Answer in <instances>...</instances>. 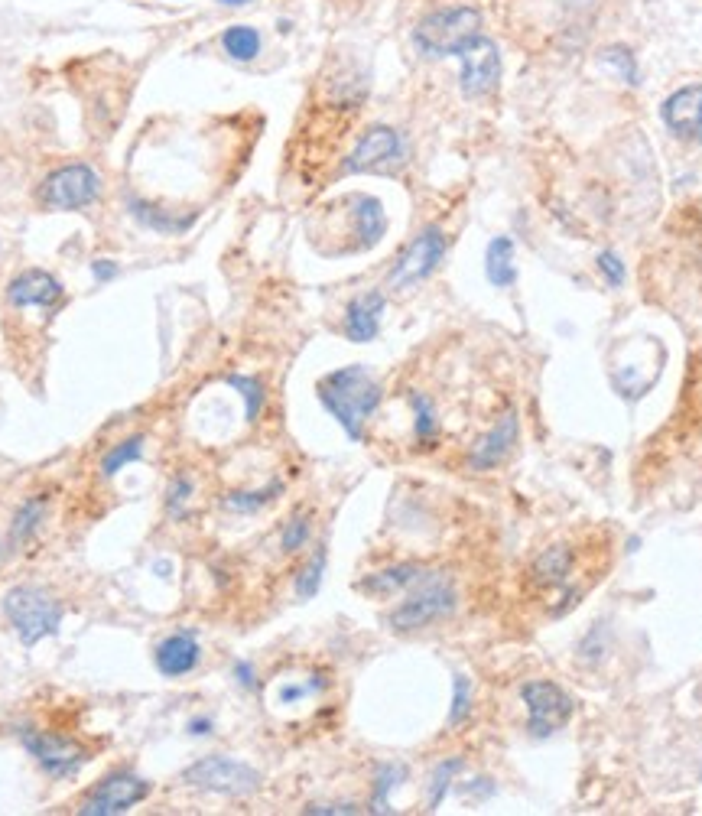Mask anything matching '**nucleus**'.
<instances>
[{"label": "nucleus", "instance_id": "f257e3e1", "mask_svg": "<svg viewBox=\"0 0 702 816\" xmlns=\"http://www.w3.org/2000/svg\"><path fill=\"white\" fill-rule=\"evenodd\" d=\"M316 394L322 407L338 420V426L355 439L364 436V423L371 420V413L381 404V384L371 378V371L364 365H348L332 374H325L319 381Z\"/></svg>", "mask_w": 702, "mask_h": 816}, {"label": "nucleus", "instance_id": "f03ea898", "mask_svg": "<svg viewBox=\"0 0 702 816\" xmlns=\"http://www.w3.org/2000/svg\"><path fill=\"white\" fill-rule=\"evenodd\" d=\"M4 615L17 631V638L23 647H36L49 634H56L62 625L65 608L52 592H46L43 586H13L4 595Z\"/></svg>", "mask_w": 702, "mask_h": 816}, {"label": "nucleus", "instance_id": "7ed1b4c3", "mask_svg": "<svg viewBox=\"0 0 702 816\" xmlns=\"http://www.w3.org/2000/svg\"><path fill=\"white\" fill-rule=\"evenodd\" d=\"M481 36L478 7H446L416 23L413 40L426 56H459L468 43Z\"/></svg>", "mask_w": 702, "mask_h": 816}, {"label": "nucleus", "instance_id": "20e7f679", "mask_svg": "<svg viewBox=\"0 0 702 816\" xmlns=\"http://www.w3.org/2000/svg\"><path fill=\"white\" fill-rule=\"evenodd\" d=\"M455 608V589L446 576H420L416 589L390 612V628L394 631H416L433 621H442Z\"/></svg>", "mask_w": 702, "mask_h": 816}, {"label": "nucleus", "instance_id": "39448f33", "mask_svg": "<svg viewBox=\"0 0 702 816\" xmlns=\"http://www.w3.org/2000/svg\"><path fill=\"white\" fill-rule=\"evenodd\" d=\"M182 781L189 787L208 790V794H221V797H247L260 787V771H254L251 764H244L238 758L228 755H208L199 758L195 764H189L182 771Z\"/></svg>", "mask_w": 702, "mask_h": 816}, {"label": "nucleus", "instance_id": "423d86ee", "mask_svg": "<svg viewBox=\"0 0 702 816\" xmlns=\"http://www.w3.org/2000/svg\"><path fill=\"white\" fill-rule=\"evenodd\" d=\"M98 196H101V176L85 163H72L56 173H49L36 192L39 205L52 212H78L95 202Z\"/></svg>", "mask_w": 702, "mask_h": 816}, {"label": "nucleus", "instance_id": "0eeeda50", "mask_svg": "<svg viewBox=\"0 0 702 816\" xmlns=\"http://www.w3.org/2000/svg\"><path fill=\"white\" fill-rule=\"evenodd\" d=\"M153 784L147 777L140 774H130V771H114L104 777L101 784H95L88 790V794L78 800L75 813L82 816H117V813H127L134 810L137 803H143L150 797Z\"/></svg>", "mask_w": 702, "mask_h": 816}, {"label": "nucleus", "instance_id": "6e6552de", "mask_svg": "<svg viewBox=\"0 0 702 816\" xmlns=\"http://www.w3.org/2000/svg\"><path fill=\"white\" fill-rule=\"evenodd\" d=\"M442 257H446V235H442L436 225L420 231V235H416L407 244V248H403V254L397 257V264H394V270H390V277H387V287L390 290H410V287H416V283L433 274Z\"/></svg>", "mask_w": 702, "mask_h": 816}, {"label": "nucleus", "instance_id": "1a4fd4ad", "mask_svg": "<svg viewBox=\"0 0 702 816\" xmlns=\"http://www.w3.org/2000/svg\"><path fill=\"white\" fill-rule=\"evenodd\" d=\"M20 742L49 777H69L91 758L82 742H75L69 735H56V732L23 729Z\"/></svg>", "mask_w": 702, "mask_h": 816}, {"label": "nucleus", "instance_id": "9d476101", "mask_svg": "<svg viewBox=\"0 0 702 816\" xmlns=\"http://www.w3.org/2000/svg\"><path fill=\"white\" fill-rule=\"evenodd\" d=\"M403 160V140L394 127H371L364 131L355 150L342 163V173H390Z\"/></svg>", "mask_w": 702, "mask_h": 816}, {"label": "nucleus", "instance_id": "9b49d317", "mask_svg": "<svg viewBox=\"0 0 702 816\" xmlns=\"http://www.w3.org/2000/svg\"><path fill=\"white\" fill-rule=\"evenodd\" d=\"M520 696H524L527 712H530L527 729H530V735H537V738L563 729V725L569 722V716H572V699H569V693L559 690L556 683H546V680L524 683Z\"/></svg>", "mask_w": 702, "mask_h": 816}, {"label": "nucleus", "instance_id": "f8f14e48", "mask_svg": "<svg viewBox=\"0 0 702 816\" xmlns=\"http://www.w3.org/2000/svg\"><path fill=\"white\" fill-rule=\"evenodd\" d=\"M462 92L468 98H485L498 88L501 79V56L488 36H478L475 43H468L462 53Z\"/></svg>", "mask_w": 702, "mask_h": 816}, {"label": "nucleus", "instance_id": "ddd939ff", "mask_svg": "<svg viewBox=\"0 0 702 816\" xmlns=\"http://www.w3.org/2000/svg\"><path fill=\"white\" fill-rule=\"evenodd\" d=\"M572 573H576V550L569 543H553L527 566V582L530 589L553 595L559 589H569Z\"/></svg>", "mask_w": 702, "mask_h": 816}, {"label": "nucleus", "instance_id": "4468645a", "mask_svg": "<svg viewBox=\"0 0 702 816\" xmlns=\"http://www.w3.org/2000/svg\"><path fill=\"white\" fill-rule=\"evenodd\" d=\"M663 124L670 127L676 137L702 144V85H686L680 92H673L663 101Z\"/></svg>", "mask_w": 702, "mask_h": 816}, {"label": "nucleus", "instance_id": "2eb2a0df", "mask_svg": "<svg viewBox=\"0 0 702 816\" xmlns=\"http://www.w3.org/2000/svg\"><path fill=\"white\" fill-rule=\"evenodd\" d=\"M62 283L46 274V270H23L20 277L10 280L7 287V300L10 306L17 309H30V306H39V309H52L62 303Z\"/></svg>", "mask_w": 702, "mask_h": 816}, {"label": "nucleus", "instance_id": "dca6fc26", "mask_svg": "<svg viewBox=\"0 0 702 816\" xmlns=\"http://www.w3.org/2000/svg\"><path fill=\"white\" fill-rule=\"evenodd\" d=\"M199 641L192 638V634L186 631H176V634H169V638H163L160 644H156V651H153V664L156 670L163 673V677L169 680H176V677H186V673H192L195 667H199Z\"/></svg>", "mask_w": 702, "mask_h": 816}, {"label": "nucleus", "instance_id": "f3484780", "mask_svg": "<svg viewBox=\"0 0 702 816\" xmlns=\"http://www.w3.org/2000/svg\"><path fill=\"white\" fill-rule=\"evenodd\" d=\"M348 205H351L348 225H351V235H355V248H374L387 231V215L381 209V202L374 196H351Z\"/></svg>", "mask_w": 702, "mask_h": 816}, {"label": "nucleus", "instance_id": "a211bd4d", "mask_svg": "<svg viewBox=\"0 0 702 816\" xmlns=\"http://www.w3.org/2000/svg\"><path fill=\"white\" fill-rule=\"evenodd\" d=\"M514 443H517V417H514V413H504V417L498 420V426H494L488 436H481L478 443H475L468 462H472V469L488 472L498 462L507 459V452L514 449Z\"/></svg>", "mask_w": 702, "mask_h": 816}, {"label": "nucleus", "instance_id": "6ab92c4d", "mask_svg": "<svg viewBox=\"0 0 702 816\" xmlns=\"http://www.w3.org/2000/svg\"><path fill=\"white\" fill-rule=\"evenodd\" d=\"M384 313V293H361L345 309V335L351 342H371L377 339Z\"/></svg>", "mask_w": 702, "mask_h": 816}, {"label": "nucleus", "instance_id": "aec40b11", "mask_svg": "<svg viewBox=\"0 0 702 816\" xmlns=\"http://www.w3.org/2000/svg\"><path fill=\"white\" fill-rule=\"evenodd\" d=\"M420 576H423V569L416 563H400V566H390V569H381V573H371L368 579H361L358 589L374 595V599H387V595L403 592L407 586H413Z\"/></svg>", "mask_w": 702, "mask_h": 816}, {"label": "nucleus", "instance_id": "412c9836", "mask_svg": "<svg viewBox=\"0 0 702 816\" xmlns=\"http://www.w3.org/2000/svg\"><path fill=\"white\" fill-rule=\"evenodd\" d=\"M46 511H49V495H33V498H26L20 504L17 514H13V521H10V543H13V547H23V543L33 540V534L46 521Z\"/></svg>", "mask_w": 702, "mask_h": 816}, {"label": "nucleus", "instance_id": "4be33fe9", "mask_svg": "<svg viewBox=\"0 0 702 816\" xmlns=\"http://www.w3.org/2000/svg\"><path fill=\"white\" fill-rule=\"evenodd\" d=\"M485 274L494 287H514L517 280V264H514V241L511 238H494L485 254Z\"/></svg>", "mask_w": 702, "mask_h": 816}, {"label": "nucleus", "instance_id": "5701e85b", "mask_svg": "<svg viewBox=\"0 0 702 816\" xmlns=\"http://www.w3.org/2000/svg\"><path fill=\"white\" fill-rule=\"evenodd\" d=\"M221 46L225 53L238 62H251L260 53V33L254 27H228L221 36Z\"/></svg>", "mask_w": 702, "mask_h": 816}, {"label": "nucleus", "instance_id": "b1692460", "mask_svg": "<svg viewBox=\"0 0 702 816\" xmlns=\"http://www.w3.org/2000/svg\"><path fill=\"white\" fill-rule=\"evenodd\" d=\"M410 407H413V433L420 443H429L439 433V420H436V407L429 404V397L413 391L410 394Z\"/></svg>", "mask_w": 702, "mask_h": 816}, {"label": "nucleus", "instance_id": "393cba45", "mask_svg": "<svg viewBox=\"0 0 702 816\" xmlns=\"http://www.w3.org/2000/svg\"><path fill=\"white\" fill-rule=\"evenodd\" d=\"M140 456H143V436H130V439H124V443H117L108 456L101 459V475L111 478V475L121 472L124 465L137 462Z\"/></svg>", "mask_w": 702, "mask_h": 816}, {"label": "nucleus", "instance_id": "a878e982", "mask_svg": "<svg viewBox=\"0 0 702 816\" xmlns=\"http://www.w3.org/2000/svg\"><path fill=\"white\" fill-rule=\"evenodd\" d=\"M322 573H325V547L316 550V556L303 566V573L296 576V595L299 599H312L322 586Z\"/></svg>", "mask_w": 702, "mask_h": 816}, {"label": "nucleus", "instance_id": "bb28decb", "mask_svg": "<svg viewBox=\"0 0 702 816\" xmlns=\"http://www.w3.org/2000/svg\"><path fill=\"white\" fill-rule=\"evenodd\" d=\"M312 534V521H309V511H296L290 521H286L283 527V553H296V550H303L306 547V540Z\"/></svg>", "mask_w": 702, "mask_h": 816}, {"label": "nucleus", "instance_id": "cd10ccee", "mask_svg": "<svg viewBox=\"0 0 702 816\" xmlns=\"http://www.w3.org/2000/svg\"><path fill=\"white\" fill-rule=\"evenodd\" d=\"M231 387H238V394L244 397V410H247V420H257L260 407H264V387L254 378H244V374H231L228 378Z\"/></svg>", "mask_w": 702, "mask_h": 816}, {"label": "nucleus", "instance_id": "c85d7f7f", "mask_svg": "<svg viewBox=\"0 0 702 816\" xmlns=\"http://www.w3.org/2000/svg\"><path fill=\"white\" fill-rule=\"evenodd\" d=\"M280 485H270L267 491H231V495L225 498V504L231 511H241V514H251L257 508H264V504L277 495Z\"/></svg>", "mask_w": 702, "mask_h": 816}, {"label": "nucleus", "instance_id": "c756f323", "mask_svg": "<svg viewBox=\"0 0 702 816\" xmlns=\"http://www.w3.org/2000/svg\"><path fill=\"white\" fill-rule=\"evenodd\" d=\"M462 771V761L459 758H452V761H442L436 774H433V784H429V810H436L442 797H446V790L452 784V777Z\"/></svg>", "mask_w": 702, "mask_h": 816}, {"label": "nucleus", "instance_id": "7c9ffc66", "mask_svg": "<svg viewBox=\"0 0 702 816\" xmlns=\"http://www.w3.org/2000/svg\"><path fill=\"white\" fill-rule=\"evenodd\" d=\"M602 62L611 69H618L621 75V82H628V85H637V62L631 56V49H624V46H611L602 53Z\"/></svg>", "mask_w": 702, "mask_h": 816}, {"label": "nucleus", "instance_id": "2f4dec72", "mask_svg": "<svg viewBox=\"0 0 702 816\" xmlns=\"http://www.w3.org/2000/svg\"><path fill=\"white\" fill-rule=\"evenodd\" d=\"M189 498H192V478H186V475L173 478V485H169V491H166V511H169V517H179Z\"/></svg>", "mask_w": 702, "mask_h": 816}, {"label": "nucleus", "instance_id": "473e14b6", "mask_svg": "<svg viewBox=\"0 0 702 816\" xmlns=\"http://www.w3.org/2000/svg\"><path fill=\"white\" fill-rule=\"evenodd\" d=\"M468 706H472V686H468V680L459 673V677H455V696H452L449 722H452V725H459V722L465 719Z\"/></svg>", "mask_w": 702, "mask_h": 816}, {"label": "nucleus", "instance_id": "72a5a7b5", "mask_svg": "<svg viewBox=\"0 0 702 816\" xmlns=\"http://www.w3.org/2000/svg\"><path fill=\"white\" fill-rule=\"evenodd\" d=\"M403 774V768H394V764H387V768L381 771V777H377V790H374V807L377 813H387V790L390 787H397V777Z\"/></svg>", "mask_w": 702, "mask_h": 816}, {"label": "nucleus", "instance_id": "f704fd0d", "mask_svg": "<svg viewBox=\"0 0 702 816\" xmlns=\"http://www.w3.org/2000/svg\"><path fill=\"white\" fill-rule=\"evenodd\" d=\"M598 270H602L611 287H621V283H624V264H621V257L615 251L598 254Z\"/></svg>", "mask_w": 702, "mask_h": 816}, {"label": "nucleus", "instance_id": "c9c22d12", "mask_svg": "<svg viewBox=\"0 0 702 816\" xmlns=\"http://www.w3.org/2000/svg\"><path fill=\"white\" fill-rule=\"evenodd\" d=\"M91 274L98 277V283H104V280L117 277V267H114L111 261H95V264H91Z\"/></svg>", "mask_w": 702, "mask_h": 816}, {"label": "nucleus", "instance_id": "e433bc0d", "mask_svg": "<svg viewBox=\"0 0 702 816\" xmlns=\"http://www.w3.org/2000/svg\"><path fill=\"white\" fill-rule=\"evenodd\" d=\"M309 813H358V807H351V803H342V807H309Z\"/></svg>", "mask_w": 702, "mask_h": 816}, {"label": "nucleus", "instance_id": "4c0bfd02", "mask_svg": "<svg viewBox=\"0 0 702 816\" xmlns=\"http://www.w3.org/2000/svg\"><path fill=\"white\" fill-rule=\"evenodd\" d=\"M189 732H192V735H208V732H212V722H208V719H195V722L189 725Z\"/></svg>", "mask_w": 702, "mask_h": 816}, {"label": "nucleus", "instance_id": "58836bf2", "mask_svg": "<svg viewBox=\"0 0 702 816\" xmlns=\"http://www.w3.org/2000/svg\"><path fill=\"white\" fill-rule=\"evenodd\" d=\"M238 677H241V683H244V686H254L251 667H247V664H238Z\"/></svg>", "mask_w": 702, "mask_h": 816}, {"label": "nucleus", "instance_id": "ea45409f", "mask_svg": "<svg viewBox=\"0 0 702 816\" xmlns=\"http://www.w3.org/2000/svg\"><path fill=\"white\" fill-rule=\"evenodd\" d=\"M218 4H225V7H244V4H251V0H218Z\"/></svg>", "mask_w": 702, "mask_h": 816}]
</instances>
